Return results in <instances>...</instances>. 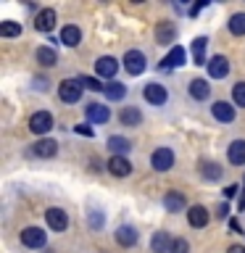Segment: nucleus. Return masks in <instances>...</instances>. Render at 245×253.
<instances>
[{"label": "nucleus", "instance_id": "f257e3e1", "mask_svg": "<svg viewBox=\"0 0 245 253\" xmlns=\"http://www.w3.org/2000/svg\"><path fill=\"white\" fill-rule=\"evenodd\" d=\"M45 221H47V227L53 229V232H66V227H69V213L58 209V206H53V209H47L45 211Z\"/></svg>", "mask_w": 245, "mask_h": 253}, {"label": "nucleus", "instance_id": "f03ea898", "mask_svg": "<svg viewBox=\"0 0 245 253\" xmlns=\"http://www.w3.org/2000/svg\"><path fill=\"white\" fill-rule=\"evenodd\" d=\"M145 55H142L140 50H126L124 53V69H126V74H132V77H140L142 71H145Z\"/></svg>", "mask_w": 245, "mask_h": 253}, {"label": "nucleus", "instance_id": "7ed1b4c3", "mask_svg": "<svg viewBox=\"0 0 245 253\" xmlns=\"http://www.w3.org/2000/svg\"><path fill=\"white\" fill-rule=\"evenodd\" d=\"M142 98H145L150 106H163L166 98H169V92H166V87H163V84L148 82L145 87H142Z\"/></svg>", "mask_w": 245, "mask_h": 253}, {"label": "nucleus", "instance_id": "20e7f679", "mask_svg": "<svg viewBox=\"0 0 245 253\" xmlns=\"http://www.w3.org/2000/svg\"><path fill=\"white\" fill-rule=\"evenodd\" d=\"M58 98L63 103H77L82 98V84H79V79H63L61 87H58Z\"/></svg>", "mask_w": 245, "mask_h": 253}, {"label": "nucleus", "instance_id": "39448f33", "mask_svg": "<svg viewBox=\"0 0 245 253\" xmlns=\"http://www.w3.org/2000/svg\"><path fill=\"white\" fill-rule=\"evenodd\" d=\"M29 129L42 137V134H47L53 129V116L47 114V111H37V114H32L29 116Z\"/></svg>", "mask_w": 245, "mask_h": 253}, {"label": "nucleus", "instance_id": "423d86ee", "mask_svg": "<svg viewBox=\"0 0 245 253\" xmlns=\"http://www.w3.org/2000/svg\"><path fill=\"white\" fill-rule=\"evenodd\" d=\"M150 164H153L156 171H169L174 166V150L171 148H156L153 156H150Z\"/></svg>", "mask_w": 245, "mask_h": 253}, {"label": "nucleus", "instance_id": "0eeeda50", "mask_svg": "<svg viewBox=\"0 0 245 253\" xmlns=\"http://www.w3.org/2000/svg\"><path fill=\"white\" fill-rule=\"evenodd\" d=\"M45 232L40 227H27V229H21V243L27 245V248H42L45 245Z\"/></svg>", "mask_w": 245, "mask_h": 253}, {"label": "nucleus", "instance_id": "6e6552de", "mask_svg": "<svg viewBox=\"0 0 245 253\" xmlns=\"http://www.w3.org/2000/svg\"><path fill=\"white\" fill-rule=\"evenodd\" d=\"M177 40V27L171 21H158L156 24V42L158 45H169Z\"/></svg>", "mask_w": 245, "mask_h": 253}, {"label": "nucleus", "instance_id": "1a4fd4ad", "mask_svg": "<svg viewBox=\"0 0 245 253\" xmlns=\"http://www.w3.org/2000/svg\"><path fill=\"white\" fill-rule=\"evenodd\" d=\"M211 114L213 116H216L219 119V122H224V124H232L235 122V106H232V103H227V100H216V103H213V106H211Z\"/></svg>", "mask_w": 245, "mask_h": 253}, {"label": "nucleus", "instance_id": "9d476101", "mask_svg": "<svg viewBox=\"0 0 245 253\" xmlns=\"http://www.w3.org/2000/svg\"><path fill=\"white\" fill-rule=\"evenodd\" d=\"M32 153H35L37 158H53L55 153H58V142L50 140V137H42V140H37L35 145H32Z\"/></svg>", "mask_w": 245, "mask_h": 253}, {"label": "nucleus", "instance_id": "9b49d317", "mask_svg": "<svg viewBox=\"0 0 245 253\" xmlns=\"http://www.w3.org/2000/svg\"><path fill=\"white\" fill-rule=\"evenodd\" d=\"M95 71H98V77H103V79H114V74L119 71V63H116V58H111V55H103V58L95 61Z\"/></svg>", "mask_w": 245, "mask_h": 253}, {"label": "nucleus", "instance_id": "f8f14e48", "mask_svg": "<svg viewBox=\"0 0 245 253\" xmlns=\"http://www.w3.org/2000/svg\"><path fill=\"white\" fill-rule=\"evenodd\" d=\"M227 74H229V61L224 55H213L208 61V77L211 79H224Z\"/></svg>", "mask_w": 245, "mask_h": 253}, {"label": "nucleus", "instance_id": "ddd939ff", "mask_svg": "<svg viewBox=\"0 0 245 253\" xmlns=\"http://www.w3.org/2000/svg\"><path fill=\"white\" fill-rule=\"evenodd\" d=\"M163 206H166V211H169V213H179V211H185L187 201H185V195H182V193H177V190H169V193L163 195Z\"/></svg>", "mask_w": 245, "mask_h": 253}, {"label": "nucleus", "instance_id": "4468645a", "mask_svg": "<svg viewBox=\"0 0 245 253\" xmlns=\"http://www.w3.org/2000/svg\"><path fill=\"white\" fill-rule=\"evenodd\" d=\"M198 166H201V177L208 179V182H216V179H221V174H224V169H221L216 161H208V158H203Z\"/></svg>", "mask_w": 245, "mask_h": 253}, {"label": "nucleus", "instance_id": "2eb2a0df", "mask_svg": "<svg viewBox=\"0 0 245 253\" xmlns=\"http://www.w3.org/2000/svg\"><path fill=\"white\" fill-rule=\"evenodd\" d=\"M108 171L114 174V177H129V174H132V164L126 161L124 156H114L108 161Z\"/></svg>", "mask_w": 245, "mask_h": 253}, {"label": "nucleus", "instance_id": "dca6fc26", "mask_svg": "<svg viewBox=\"0 0 245 253\" xmlns=\"http://www.w3.org/2000/svg\"><path fill=\"white\" fill-rule=\"evenodd\" d=\"M87 119L95 124H106L111 119V111H108V106H103V103H90V106H87Z\"/></svg>", "mask_w": 245, "mask_h": 253}, {"label": "nucleus", "instance_id": "f3484780", "mask_svg": "<svg viewBox=\"0 0 245 253\" xmlns=\"http://www.w3.org/2000/svg\"><path fill=\"white\" fill-rule=\"evenodd\" d=\"M53 27H55V11H53V8H45V11H40L37 19H35V29H37V32H45V35H47V32H50Z\"/></svg>", "mask_w": 245, "mask_h": 253}, {"label": "nucleus", "instance_id": "a211bd4d", "mask_svg": "<svg viewBox=\"0 0 245 253\" xmlns=\"http://www.w3.org/2000/svg\"><path fill=\"white\" fill-rule=\"evenodd\" d=\"M61 42L66 47H77L79 42H82V29L74 27V24H66V27L61 29Z\"/></svg>", "mask_w": 245, "mask_h": 253}, {"label": "nucleus", "instance_id": "6ab92c4d", "mask_svg": "<svg viewBox=\"0 0 245 253\" xmlns=\"http://www.w3.org/2000/svg\"><path fill=\"white\" fill-rule=\"evenodd\" d=\"M187 221H190V227L201 229V227L208 224V211H205L203 206H190V211H187Z\"/></svg>", "mask_w": 245, "mask_h": 253}, {"label": "nucleus", "instance_id": "aec40b11", "mask_svg": "<svg viewBox=\"0 0 245 253\" xmlns=\"http://www.w3.org/2000/svg\"><path fill=\"white\" fill-rule=\"evenodd\" d=\"M182 63H185V47L174 45L169 50V55L161 61V69H177V66H182Z\"/></svg>", "mask_w": 245, "mask_h": 253}, {"label": "nucleus", "instance_id": "412c9836", "mask_svg": "<svg viewBox=\"0 0 245 253\" xmlns=\"http://www.w3.org/2000/svg\"><path fill=\"white\" fill-rule=\"evenodd\" d=\"M227 158L232 166H243L245 164V140H235L232 145L227 148Z\"/></svg>", "mask_w": 245, "mask_h": 253}, {"label": "nucleus", "instance_id": "4be33fe9", "mask_svg": "<svg viewBox=\"0 0 245 253\" xmlns=\"http://www.w3.org/2000/svg\"><path fill=\"white\" fill-rule=\"evenodd\" d=\"M119 122H122L124 126H140V124H142V114H140V108H134V106L122 108V114H119Z\"/></svg>", "mask_w": 245, "mask_h": 253}, {"label": "nucleus", "instance_id": "5701e85b", "mask_svg": "<svg viewBox=\"0 0 245 253\" xmlns=\"http://www.w3.org/2000/svg\"><path fill=\"white\" fill-rule=\"evenodd\" d=\"M171 245H174V240L169 237V232H156L153 240H150L153 253H171Z\"/></svg>", "mask_w": 245, "mask_h": 253}, {"label": "nucleus", "instance_id": "b1692460", "mask_svg": "<svg viewBox=\"0 0 245 253\" xmlns=\"http://www.w3.org/2000/svg\"><path fill=\"white\" fill-rule=\"evenodd\" d=\"M116 243L124 245V248H132L134 243H137V232H134V227H119L116 229Z\"/></svg>", "mask_w": 245, "mask_h": 253}, {"label": "nucleus", "instance_id": "393cba45", "mask_svg": "<svg viewBox=\"0 0 245 253\" xmlns=\"http://www.w3.org/2000/svg\"><path fill=\"white\" fill-rule=\"evenodd\" d=\"M190 95H193L195 100H205L211 95V84L205 82V79H193V82H190Z\"/></svg>", "mask_w": 245, "mask_h": 253}, {"label": "nucleus", "instance_id": "a878e982", "mask_svg": "<svg viewBox=\"0 0 245 253\" xmlns=\"http://www.w3.org/2000/svg\"><path fill=\"white\" fill-rule=\"evenodd\" d=\"M205 42H208L205 37H195L193 40V61L198 63V66L205 63ZM205 66H208V63H205Z\"/></svg>", "mask_w": 245, "mask_h": 253}, {"label": "nucleus", "instance_id": "bb28decb", "mask_svg": "<svg viewBox=\"0 0 245 253\" xmlns=\"http://www.w3.org/2000/svg\"><path fill=\"white\" fill-rule=\"evenodd\" d=\"M108 148L114 150L116 156H122V153H126L132 145H129V140H126V137H122V134H114V137H108Z\"/></svg>", "mask_w": 245, "mask_h": 253}, {"label": "nucleus", "instance_id": "cd10ccee", "mask_svg": "<svg viewBox=\"0 0 245 253\" xmlns=\"http://www.w3.org/2000/svg\"><path fill=\"white\" fill-rule=\"evenodd\" d=\"M106 98L108 100H122L124 95H126V84H122V82H111V84H106Z\"/></svg>", "mask_w": 245, "mask_h": 253}, {"label": "nucleus", "instance_id": "c85d7f7f", "mask_svg": "<svg viewBox=\"0 0 245 253\" xmlns=\"http://www.w3.org/2000/svg\"><path fill=\"white\" fill-rule=\"evenodd\" d=\"M229 32H232V35H245V13H232V19H229Z\"/></svg>", "mask_w": 245, "mask_h": 253}, {"label": "nucleus", "instance_id": "c756f323", "mask_svg": "<svg viewBox=\"0 0 245 253\" xmlns=\"http://www.w3.org/2000/svg\"><path fill=\"white\" fill-rule=\"evenodd\" d=\"M37 61L42 63V66H55L58 55H55L53 47H40V50H37Z\"/></svg>", "mask_w": 245, "mask_h": 253}, {"label": "nucleus", "instance_id": "7c9ffc66", "mask_svg": "<svg viewBox=\"0 0 245 253\" xmlns=\"http://www.w3.org/2000/svg\"><path fill=\"white\" fill-rule=\"evenodd\" d=\"M19 35H21V24H16V21L0 24V37H19Z\"/></svg>", "mask_w": 245, "mask_h": 253}, {"label": "nucleus", "instance_id": "2f4dec72", "mask_svg": "<svg viewBox=\"0 0 245 253\" xmlns=\"http://www.w3.org/2000/svg\"><path fill=\"white\" fill-rule=\"evenodd\" d=\"M232 100H235V106H243L245 108V82H237L232 87Z\"/></svg>", "mask_w": 245, "mask_h": 253}, {"label": "nucleus", "instance_id": "473e14b6", "mask_svg": "<svg viewBox=\"0 0 245 253\" xmlns=\"http://www.w3.org/2000/svg\"><path fill=\"white\" fill-rule=\"evenodd\" d=\"M79 84L82 87H87V90H92V92H100V90H106V87H103L98 79H92V77H82L79 79Z\"/></svg>", "mask_w": 245, "mask_h": 253}, {"label": "nucleus", "instance_id": "72a5a7b5", "mask_svg": "<svg viewBox=\"0 0 245 253\" xmlns=\"http://www.w3.org/2000/svg\"><path fill=\"white\" fill-rule=\"evenodd\" d=\"M171 253H190V243L182 240V237H177L174 245H171Z\"/></svg>", "mask_w": 245, "mask_h": 253}, {"label": "nucleus", "instance_id": "f704fd0d", "mask_svg": "<svg viewBox=\"0 0 245 253\" xmlns=\"http://www.w3.org/2000/svg\"><path fill=\"white\" fill-rule=\"evenodd\" d=\"M90 224H92L95 229H98V227H103V213H98V211H95V213H90Z\"/></svg>", "mask_w": 245, "mask_h": 253}, {"label": "nucleus", "instance_id": "c9c22d12", "mask_svg": "<svg viewBox=\"0 0 245 253\" xmlns=\"http://www.w3.org/2000/svg\"><path fill=\"white\" fill-rule=\"evenodd\" d=\"M77 134H84V137H92V129H90V126H84V124H79V126H77Z\"/></svg>", "mask_w": 245, "mask_h": 253}, {"label": "nucleus", "instance_id": "e433bc0d", "mask_svg": "<svg viewBox=\"0 0 245 253\" xmlns=\"http://www.w3.org/2000/svg\"><path fill=\"white\" fill-rule=\"evenodd\" d=\"M237 195V185H229V187H224V198H235Z\"/></svg>", "mask_w": 245, "mask_h": 253}, {"label": "nucleus", "instance_id": "4c0bfd02", "mask_svg": "<svg viewBox=\"0 0 245 253\" xmlns=\"http://www.w3.org/2000/svg\"><path fill=\"white\" fill-rule=\"evenodd\" d=\"M227 211H229V209H227V203H221L219 209H216V216H219V219H224V216H227Z\"/></svg>", "mask_w": 245, "mask_h": 253}, {"label": "nucleus", "instance_id": "58836bf2", "mask_svg": "<svg viewBox=\"0 0 245 253\" xmlns=\"http://www.w3.org/2000/svg\"><path fill=\"white\" fill-rule=\"evenodd\" d=\"M227 253H245V248H243V245H229Z\"/></svg>", "mask_w": 245, "mask_h": 253}, {"label": "nucleus", "instance_id": "ea45409f", "mask_svg": "<svg viewBox=\"0 0 245 253\" xmlns=\"http://www.w3.org/2000/svg\"><path fill=\"white\" fill-rule=\"evenodd\" d=\"M240 209H245V193H243V198H240Z\"/></svg>", "mask_w": 245, "mask_h": 253}]
</instances>
